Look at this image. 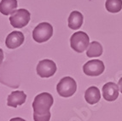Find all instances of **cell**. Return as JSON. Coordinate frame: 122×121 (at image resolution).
I'll return each instance as SVG.
<instances>
[{
  "label": "cell",
  "instance_id": "cell-1",
  "mask_svg": "<svg viewBox=\"0 0 122 121\" xmlns=\"http://www.w3.org/2000/svg\"><path fill=\"white\" fill-rule=\"evenodd\" d=\"M54 99L50 93L44 92L36 96L33 102V113L38 114H45L50 111L52 107Z\"/></svg>",
  "mask_w": 122,
  "mask_h": 121
},
{
  "label": "cell",
  "instance_id": "cell-11",
  "mask_svg": "<svg viewBox=\"0 0 122 121\" xmlns=\"http://www.w3.org/2000/svg\"><path fill=\"white\" fill-rule=\"evenodd\" d=\"M85 99L90 105H94L97 103L101 99V93L97 87L92 86L86 90L85 93Z\"/></svg>",
  "mask_w": 122,
  "mask_h": 121
},
{
  "label": "cell",
  "instance_id": "cell-3",
  "mask_svg": "<svg viewBox=\"0 0 122 121\" xmlns=\"http://www.w3.org/2000/svg\"><path fill=\"white\" fill-rule=\"evenodd\" d=\"M70 45L73 50L78 53H83L90 45L89 36L85 32H76L70 38Z\"/></svg>",
  "mask_w": 122,
  "mask_h": 121
},
{
  "label": "cell",
  "instance_id": "cell-2",
  "mask_svg": "<svg viewBox=\"0 0 122 121\" xmlns=\"http://www.w3.org/2000/svg\"><path fill=\"white\" fill-rule=\"evenodd\" d=\"M76 90H77V84L71 77L62 78L56 85L57 93L61 96L65 98L72 96L75 93Z\"/></svg>",
  "mask_w": 122,
  "mask_h": 121
},
{
  "label": "cell",
  "instance_id": "cell-12",
  "mask_svg": "<svg viewBox=\"0 0 122 121\" xmlns=\"http://www.w3.org/2000/svg\"><path fill=\"white\" fill-rule=\"evenodd\" d=\"M83 20V15L77 10H74L70 14L68 17V27L73 30H78L81 27Z\"/></svg>",
  "mask_w": 122,
  "mask_h": 121
},
{
  "label": "cell",
  "instance_id": "cell-4",
  "mask_svg": "<svg viewBox=\"0 0 122 121\" xmlns=\"http://www.w3.org/2000/svg\"><path fill=\"white\" fill-rule=\"evenodd\" d=\"M53 27L50 23H39L33 31V38L37 43L46 42L52 37Z\"/></svg>",
  "mask_w": 122,
  "mask_h": 121
},
{
  "label": "cell",
  "instance_id": "cell-8",
  "mask_svg": "<svg viewBox=\"0 0 122 121\" xmlns=\"http://www.w3.org/2000/svg\"><path fill=\"white\" fill-rule=\"evenodd\" d=\"M119 85L113 82H108L102 87V96L103 98L108 101H114L119 96Z\"/></svg>",
  "mask_w": 122,
  "mask_h": 121
},
{
  "label": "cell",
  "instance_id": "cell-17",
  "mask_svg": "<svg viewBox=\"0 0 122 121\" xmlns=\"http://www.w3.org/2000/svg\"><path fill=\"white\" fill-rule=\"evenodd\" d=\"M4 51H3L2 49H0V64L3 62V60H4Z\"/></svg>",
  "mask_w": 122,
  "mask_h": 121
},
{
  "label": "cell",
  "instance_id": "cell-5",
  "mask_svg": "<svg viewBox=\"0 0 122 121\" xmlns=\"http://www.w3.org/2000/svg\"><path fill=\"white\" fill-rule=\"evenodd\" d=\"M31 15L27 10L20 9L15 10L10 17V24L15 28H22L28 24Z\"/></svg>",
  "mask_w": 122,
  "mask_h": 121
},
{
  "label": "cell",
  "instance_id": "cell-7",
  "mask_svg": "<svg viewBox=\"0 0 122 121\" xmlns=\"http://www.w3.org/2000/svg\"><path fill=\"white\" fill-rule=\"evenodd\" d=\"M37 73L41 78H50L56 72V65L51 60H42L37 65Z\"/></svg>",
  "mask_w": 122,
  "mask_h": 121
},
{
  "label": "cell",
  "instance_id": "cell-16",
  "mask_svg": "<svg viewBox=\"0 0 122 121\" xmlns=\"http://www.w3.org/2000/svg\"><path fill=\"white\" fill-rule=\"evenodd\" d=\"M51 113V112L45 113V114H38L36 113H33V120L34 121H50Z\"/></svg>",
  "mask_w": 122,
  "mask_h": 121
},
{
  "label": "cell",
  "instance_id": "cell-15",
  "mask_svg": "<svg viewBox=\"0 0 122 121\" xmlns=\"http://www.w3.org/2000/svg\"><path fill=\"white\" fill-rule=\"evenodd\" d=\"M106 10L110 13H118L122 10V0H107Z\"/></svg>",
  "mask_w": 122,
  "mask_h": 121
},
{
  "label": "cell",
  "instance_id": "cell-14",
  "mask_svg": "<svg viewBox=\"0 0 122 121\" xmlns=\"http://www.w3.org/2000/svg\"><path fill=\"white\" fill-rule=\"evenodd\" d=\"M102 46L101 44L97 41H93L89 45V48H88L87 51H86V55L88 57H98L100 55H102Z\"/></svg>",
  "mask_w": 122,
  "mask_h": 121
},
{
  "label": "cell",
  "instance_id": "cell-9",
  "mask_svg": "<svg viewBox=\"0 0 122 121\" xmlns=\"http://www.w3.org/2000/svg\"><path fill=\"white\" fill-rule=\"evenodd\" d=\"M25 38L21 32L19 31H14L10 32L7 36L5 40V45L9 49H16L20 47L24 43Z\"/></svg>",
  "mask_w": 122,
  "mask_h": 121
},
{
  "label": "cell",
  "instance_id": "cell-18",
  "mask_svg": "<svg viewBox=\"0 0 122 121\" xmlns=\"http://www.w3.org/2000/svg\"><path fill=\"white\" fill-rule=\"evenodd\" d=\"M118 85H119V89H120V93H122V78H120V79L119 80Z\"/></svg>",
  "mask_w": 122,
  "mask_h": 121
},
{
  "label": "cell",
  "instance_id": "cell-13",
  "mask_svg": "<svg viewBox=\"0 0 122 121\" xmlns=\"http://www.w3.org/2000/svg\"><path fill=\"white\" fill-rule=\"evenodd\" d=\"M17 0H2L0 2V12L4 15H12L17 8Z\"/></svg>",
  "mask_w": 122,
  "mask_h": 121
},
{
  "label": "cell",
  "instance_id": "cell-10",
  "mask_svg": "<svg viewBox=\"0 0 122 121\" xmlns=\"http://www.w3.org/2000/svg\"><path fill=\"white\" fill-rule=\"evenodd\" d=\"M26 100V95L22 91H13L8 96L7 98V105L9 107H17L18 106L22 105Z\"/></svg>",
  "mask_w": 122,
  "mask_h": 121
},
{
  "label": "cell",
  "instance_id": "cell-6",
  "mask_svg": "<svg viewBox=\"0 0 122 121\" xmlns=\"http://www.w3.org/2000/svg\"><path fill=\"white\" fill-rule=\"evenodd\" d=\"M105 70V66L102 60L95 59L89 60L83 66L85 74L91 77H97L101 75Z\"/></svg>",
  "mask_w": 122,
  "mask_h": 121
},
{
  "label": "cell",
  "instance_id": "cell-19",
  "mask_svg": "<svg viewBox=\"0 0 122 121\" xmlns=\"http://www.w3.org/2000/svg\"><path fill=\"white\" fill-rule=\"evenodd\" d=\"M10 121H26V120L23 119H21V118L16 117V118H13V119H11Z\"/></svg>",
  "mask_w": 122,
  "mask_h": 121
}]
</instances>
